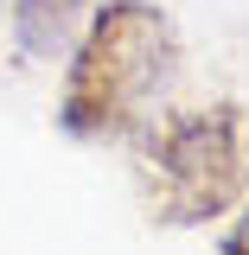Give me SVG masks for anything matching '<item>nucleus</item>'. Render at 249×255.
I'll return each mask as SVG.
<instances>
[{
  "label": "nucleus",
  "mask_w": 249,
  "mask_h": 255,
  "mask_svg": "<svg viewBox=\"0 0 249 255\" xmlns=\"http://www.w3.org/2000/svg\"><path fill=\"white\" fill-rule=\"evenodd\" d=\"M179 77V32L154 0H109L77 32L58 90V128L77 147L134 140Z\"/></svg>",
  "instance_id": "obj_1"
},
{
  "label": "nucleus",
  "mask_w": 249,
  "mask_h": 255,
  "mask_svg": "<svg viewBox=\"0 0 249 255\" xmlns=\"http://www.w3.org/2000/svg\"><path fill=\"white\" fill-rule=\"evenodd\" d=\"M141 198L166 230H205L249 198V115L243 102H205L141 128Z\"/></svg>",
  "instance_id": "obj_2"
},
{
  "label": "nucleus",
  "mask_w": 249,
  "mask_h": 255,
  "mask_svg": "<svg viewBox=\"0 0 249 255\" xmlns=\"http://www.w3.org/2000/svg\"><path fill=\"white\" fill-rule=\"evenodd\" d=\"M90 26V0H13V45L26 58H58Z\"/></svg>",
  "instance_id": "obj_3"
},
{
  "label": "nucleus",
  "mask_w": 249,
  "mask_h": 255,
  "mask_svg": "<svg viewBox=\"0 0 249 255\" xmlns=\"http://www.w3.org/2000/svg\"><path fill=\"white\" fill-rule=\"evenodd\" d=\"M218 255H249V204H237V223L224 230V243H218Z\"/></svg>",
  "instance_id": "obj_4"
}]
</instances>
